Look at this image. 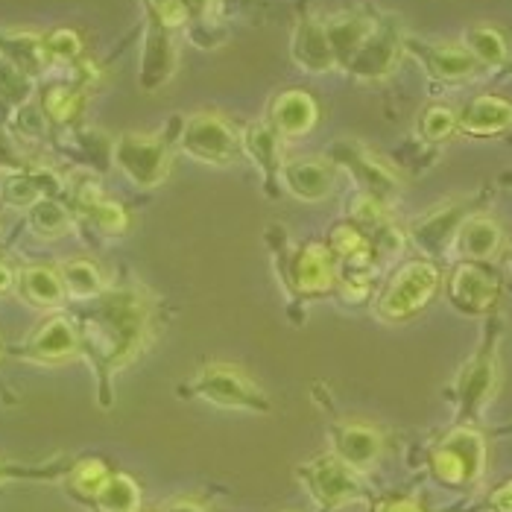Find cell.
<instances>
[{"mask_svg":"<svg viewBox=\"0 0 512 512\" xmlns=\"http://www.w3.org/2000/svg\"><path fill=\"white\" fill-rule=\"evenodd\" d=\"M147 334V308L132 293L103 296L100 308L85 316L79 328V346L94 360L106 381L115 369L138 355Z\"/></svg>","mask_w":512,"mask_h":512,"instance_id":"cell-1","label":"cell"},{"mask_svg":"<svg viewBox=\"0 0 512 512\" xmlns=\"http://www.w3.org/2000/svg\"><path fill=\"white\" fill-rule=\"evenodd\" d=\"M179 150L211 167H232L243 156L237 126L217 112H197L185 118L179 129Z\"/></svg>","mask_w":512,"mask_h":512,"instance_id":"cell-2","label":"cell"},{"mask_svg":"<svg viewBox=\"0 0 512 512\" xmlns=\"http://www.w3.org/2000/svg\"><path fill=\"white\" fill-rule=\"evenodd\" d=\"M439 284H442V276H439L436 264L410 261L384 287V293L375 305V314L384 322H407L431 305Z\"/></svg>","mask_w":512,"mask_h":512,"instance_id":"cell-3","label":"cell"},{"mask_svg":"<svg viewBox=\"0 0 512 512\" xmlns=\"http://www.w3.org/2000/svg\"><path fill=\"white\" fill-rule=\"evenodd\" d=\"M112 161L135 188L153 191L170 173V144L161 135L123 132L112 144Z\"/></svg>","mask_w":512,"mask_h":512,"instance_id":"cell-4","label":"cell"},{"mask_svg":"<svg viewBox=\"0 0 512 512\" xmlns=\"http://www.w3.org/2000/svg\"><path fill=\"white\" fill-rule=\"evenodd\" d=\"M194 393L226 410H252V413H270L273 404L267 393L232 363H208L194 381Z\"/></svg>","mask_w":512,"mask_h":512,"instance_id":"cell-5","label":"cell"},{"mask_svg":"<svg viewBox=\"0 0 512 512\" xmlns=\"http://www.w3.org/2000/svg\"><path fill=\"white\" fill-rule=\"evenodd\" d=\"M431 469L445 486H472L486 469V442L469 425L454 428L431 454Z\"/></svg>","mask_w":512,"mask_h":512,"instance_id":"cell-6","label":"cell"},{"mask_svg":"<svg viewBox=\"0 0 512 512\" xmlns=\"http://www.w3.org/2000/svg\"><path fill=\"white\" fill-rule=\"evenodd\" d=\"M299 480L308 489V495L314 498L316 507H322V510H334V507H343V504L363 498L360 474L352 472L346 463H340L334 454H325V457L305 463L299 469Z\"/></svg>","mask_w":512,"mask_h":512,"instance_id":"cell-7","label":"cell"},{"mask_svg":"<svg viewBox=\"0 0 512 512\" xmlns=\"http://www.w3.org/2000/svg\"><path fill=\"white\" fill-rule=\"evenodd\" d=\"M331 161L337 167H346L352 173V179L357 182L360 194L378 199V202H390L398 194L401 182L393 173V167L387 161H381L378 156H372L363 144L357 141H334L331 147Z\"/></svg>","mask_w":512,"mask_h":512,"instance_id":"cell-8","label":"cell"},{"mask_svg":"<svg viewBox=\"0 0 512 512\" xmlns=\"http://www.w3.org/2000/svg\"><path fill=\"white\" fill-rule=\"evenodd\" d=\"M404 50L401 33L393 21L381 18L375 21V30L369 33V39L360 44L352 62L346 65V71L357 79H381L387 74H393L398 65V56Z\"/></svg>","mask_w":512,"mask_h":512,"instance_id":"cell-9","label":"cell"},{"mask_svg":"<svg viewBox=\"0 0 512 512\" xmlns=\"http://www.w3.org/2000/svg\"><path fill=\"white\" fill-rule=\"evenodd\" d=\"M284 191L302 202H319L331 197L337 182V164L328 156H299L281 164L278 173Z\"/></svg>","mask_w":512,"mask_h":512,"instance_id":"cell-10","label":"cell"},{"mask_svg":"<svg viewBox=\"0 0 512 512\" xmlns=\"http://www.w3.org/2000/svg\"><path fill=\"white\" fill-rule=\"evenodd\" d=\"M501 296V281L483 264L463 261L448 278V299L463 314H486Z\"/></svg>","mask_w":512,"mask_h":512,"instance_id":"cell-11","label":"cell"},{"mask_svg":"<svg viewBox=\"0 0 512 512\" xmlns=\"http://www.w3.org/2000/svg\"><path fill=\"white\" fill-rule=\"evenodd\" d=\"M384 451V436L375 425L366 422H343L331 431V454L346 463L352 472L366 474L375 469Z\"/></svg>","mask_w":512,"mask_h":512,"instance_id":"cell-12","label":"cell"},{"mask_svg":"<svg viewBox=\"0 0 512 512\" xmlns=\"http://www.w3.org/2000/svg\"><path fill=\"white\" fill-rule=\"evenodd\" d=\"M79 352H82V346H79V328L68 316H50L44 325L36 328V334L24 346V355L30 357L33 363H44V366L68 363Z\"/></svg>","mask_w":512,"mask_h":512,"instance_id":"cell-13","label":"cell"},{"mask_svg":"<svg viewBox=\"0 0 512 512\" xmlns=\"http://www.w3.org/2000/svg\"><path fill=\"white\" fill-rule=\"evenodd\" d=\"M179 68V44L176 33L158 27L156 21L147 24L144 33V47H141V88L144 91H158L161 85H167Z\"/></svg>","mask_w":512,"mask_h":512,"instance_id":"cell-14","label":"cell"},{"mask_svg":"<svg viewBox=\"0 0 512 512\" xmlns=\"http://www.w3.org/2000/svg\"><path fill=\"white\" fill-rule=\"evenodd\" d=\"M316 120H319V106L302 88L281 91L270 103V115H267V123L281 138H305L316 126Z\"/></svg>","mask_w":512,"mask_h":512,"instance_id":"cell-15","label":"cell"},{"mask_svg":"<svg viewBox=\"0 0 512 512\" xmlns=\"http://www.w3.org/2000/svg\"><path fill=\"white\" fill-rule=\"evenodd\" d=\"M290 56L305 74H328L337 68L322 18H305L296 27L293 41H290Z\"/></svg>","mask_w":512,"mask_h":512,"instance_id":"cell-16","label":"cell"},{"mask_svg":"<svg viewBox=\"0 0 512 512\" xmlns=\"http://www.w3.org/2000/svg\"><path fill=\"white\" fill-rule=\"evenodd\" d=\"M293 284L302 296H322L337 284V264L328 246L305 243L293 261Z\"/></svg>","mask_w":512,"mask_h":512,"instance_id":"cell-17","label":"cell"},{"mask_svg":"<svg viewBox=\"0 0 512 512\" xmlns=\"http://www.w3.org/2000/svg\"><path fill=\"white\" fill-rule=\"evenodd\" d=\"M419 59L425 62L428 74L439 82H466L477 77L480 65L474 56L460 44V41H436V44H422Z\"/></svg>","mask_w":512,"mask_h":512,"instance_id":"cell-18","label":"cell"},{"mask_svg":"<svg viewBox=\"0 0 512 512\" xmlns=\"http://www.w3.org/2000/svg\"><path fill=\"white\" fill-rule=\"evenodd\" d=\"M325 21V33H328V44L334 50V62L337 68L346 71V65L352 62L360 44L369 39V33L375 30V21L372 15L366 12H337L331 18H322Z\"/></svg>","mask_w":512,"mask_h":512,"instance_id":"cell-19","label":"cell"},{"mask_svg":"<svg viewBox=\"0 0 512 512\" xmlns=\"http://www.w3.org/2000/svg\"><path fill=\"white\" fill-rule=\"evenodd\" d=\"M457 118L466 135H474V138L501 135L512 126V103L498 94H480Z\"/></svg>","mask_w":512,"mask_h":512,"instance_id":"cell-20","label":"cell"},{"mask_svg":"<svg viewBox=\"0 0 512 512\" xmlns=\"http://www.w3.org/2000/svg\"><path fill=\"white\" fill-rule=\"evenodd\" d=\"M457 252L466 258V261H474V264H483V261H492L501 246H504V232L501 226L492 220V217H469L463 220V226L457 229Z\"/></svg>","mask_w":512,"mask_h":512,"instance_id":"cell-21","label":"cell"},{"mask_svg":"<svg viewBox=\"0 0 512 512\" xmlns=\"http://www.w3.org/2000/svg\"><path fill=\"white\" fill-rule=\"evenodd\" d=\"M15 290L18 296L33 305V308H44V311H53V308H62L65 302V287H62V278H59V270L53 267H24L18 273V281H15Z\"/></svg>","mask_w":512,"mask_h":512,"instance_id":"cell-22","label":"cell"},{"mask_svg":"<svg viewBox=\"0 0 512 512\" xmlns=\"http://www.w3.org/2000/svg\"><path fill=\"white\" fill-rule=\"evenodd\" d=\"M460 226H463V208H457V205H442V208L431 211L428 217H422V220L410 229V235H413L419 249H425L428 255H439V252H445V246L457 237V229H460Z\"/></svg>","mask_w":512,"mask_h":512,"instance_id":"cell-23","label":"cell"},{"mask_svg":"<svg viewBox=\"0 0 512 512\" xmlns=\"http://www.w3.org/2000/svg\"><path fill=\"white\" fill-rule=\"evenodd\" d=\"M281 135L276 129L261 120V123H252L240 132V147H243V156H249V161L255 167H261L264 176H273V173H281Z\"/></svg>","mask_w":512,"mask_h":512,"instance_id":"cell-24","label":"cell"},{"mask_svg":"<svg viewBox=\"0 0 512 512\" xmlns=\"http://www.w3.org/2000/svg\"><path fill=\"white\" fill-rule=\"evenodd\" d=\"M328 252L334 255V261H343L346 270H372V264H375L372 237H366V232L355 223L334 226L331 240H328Z\"/></svg>","mask_w":512,"mask_h":512,"instance_id":"cell-25","label":"cell"},{"mask_svg":"<svg viewBox=\"0 0 512 512\" xmlns=\"http://www.w3.org/2000/svg\"><path fill=\"white\" fill-rule=\"evenodd\" d=\"M0 59L30 79L44 74L47 65H50L47 56H44L41 36H30V33H6V36H0Z\"/></svg>","mask_w":512,"mask_h":512,"instance_id":"cell-26","label":"cell"},{"mask_svg":"<svg viewBox=\"0 0 512 512\" xmlns=\"http://www.w3.org/2000/svg\"><path fill=\"white\" fill-rule=\"evenodd\" d=\"M495 375H498L495 360L489 355H480L466 366V372L460 375V407L466 416H477L486 407L489 395L495 390Z\"/></svg>","mask_w":512,"mask_h":512,"instance_id":"cell-27","label":"cell"},{"mask_svg":"<svg viewBox=\"0 0 512 512\" xmlns=\"http://www.w3.org/2000/svg\"><path fill=\"white\" fill-rule=\"evenodd\" d=\"M39 109L44 120L56 126H71L77 123L85 109V91L74 82H53L41 91Z\"/></svg>","mask_w":512,"mask_h":512,"instance_id":"cell-28","label":"cell"},{"mask_svg":"<svg viewBox=\"0 0 512 512\" xmlns=\"http://www.w3.org/2000/svg\"><path fill=\"white\" fill-rule=\"evenodd\" d=\"M59 278H62L65 296H71V299H100L106 293V281H103L100 267L88 258H68L59 267Z\"/></svg>","mask_w":512,"mask_h":512,"instance_id":"cell-29","label":"cell"},{"mask_svg":"<svg viewBox=\"0 0 512 512\" xmlns=\"http://www.w3.org/2000/svg\"><path fill=\"white\" fill-rule=\"evenodd\" d=\"M460 44L472 53L474 62L480 68H498V65L507 62V53H510L504 33L495 30V27H489V24H474V27H469Z\"/></svg>","mask_w":512,"mask_h":512,"instance_id":"cell-30","label":"cell"},{"mask_svg":"<svg viewBox=\"0 0 512 512\" xmlns=\"http://www.w3.org/2000/svg\"><path fill=\"white\" fill-rule=\"evenodd\" d=\"M94 512H141V486L129 474H115L91 501Z\"/></svg>","mask_w":512,"mask_h":512,"instance_id":"cell-31","label":"cell"},{"mask_svg":"<svg viewBox=\"0 0 512 512\" xmlns=\"http://www.w3.org/2000/svg\"><path fill=\"white\" fill-rule=\"evenodd\" d=\"M50 194V185H47V173H24V170H15L3 179L0 185V197L6 205L12 208H33L39 199Z\"/></svg>","mask_w":512,"mask_h":512,"instance_id":"cell-32","label":"cell"},{"mask_svg":"<svg viewBox=\"0 0 512 512\" xmlns=\"http://www.w3.org/2000/svg\"><path fill=\"white\" fill-rule=\"evenodd\" d=\"M30 229L44 240H56L71 229V211L53 197L39 199L30 208Z\"/></svg>","mask_w":512,"mask_h":512,"instance_id":"cell-33","label":"cell"},{"mask_svg":"<svg viewBox=\"0 0 512 512\" xmlns=\"http://www.w3.org/2000/svg\"><path fill=\"white\" fill-rule=\"evenodd\" d=\"M109 477H112V472H109V466H106L103 460L88 457V460H79L77 466L71 469V474H68V483H71V489L77 492L79 498L94 501V498H97V492L106 486V480H109Z\"/></svg>","mask_w":512,"mask_h":512,"instance_id":"cell-34","label":"cell"},{"mask_svg":"<svg viewBox=\"0 0 512 512\" xmlns=\"http://www.w3.org/2000/svg\"><path fill=\"white\" fill-rule=\"evenodd\" d=\"M460 129V118L451 106H442V103H434L422 112L419 118V135L431 144H439V141H448L454 132Z\"/></svg>","mask_w":512,"mask_h":512,"instance_id":"cell-35","label":"cell"},{"mask_svg":"<svg viewBox=\"0 0 512 512\" xmlns=\"http://www.w3.org/2000/svg\"><path fill=\"white\" fill-rule=\"evenodd\" d=\"M41 44H44V56L50 65H74L82 59V39L68 27H59L41 36Z\"/></svg>","mask_w":512,"mask_h":512,"instance_id":"cell-36","label":"cell"},{"mask_svg":"<svg viewBox=\"0 0 512 512\" xmlns=\"http://www.w3.org/2000/svg\"><path fill=\"white\" fill-rule=\"evenodd\" d=\"M144 6L150 12V21H156L158 27L170 33L188 30V24L194 21V12L182 0H144Z\"/></svg>","mask_w":512,"mask_h":512,"instance_id":"cell-37","label":"cell"},{"mask_svg":"<svg viewBox=\"0 0 512 512\" xmlns=\"http://www.w3.org/2000/svg\"><path fill=\"white\" fill-rule=\"evenodd\" d=\"M85 214H88V220H91L100 232H106V235H120V232H126V223H129L123 205H118V202H112V199L106 197L100 199L97 205H91Z\"/></svg>","mask_w":512,"mask_h":512,"instance_id":"cell-38","label":"cell"},{"mask_svg":"<svg viewBox=\"0 0 512 512\" xmlns=\"http://www.w3.org/2000/svg\"><path fill=\"white\" fill-rule=\"evenodd\" d=\"M372 290V270H346V276L340 278V293L346 302H363Z\"/></svg>","mask_w":512,"mask_h":512,"instance_id":"cell-39","label":"cell"},{"mask_svg":"<svg viewBox=\"0 0 512 512\" xmlns=\"http://www.w3.org/2000/svg\"><path fill=\"white\" fill-rule=\"evenodd\" d=\"M352 217H355V223H363V226H384V220H387L384 202L366 197V194H357L355 202H352Z\"/></svg>","mask_w":512,"mask_h":512,"instance_id":"cell-40","label":"cell"},{"mask_svg":"<svg viewBox=\"0 0 512 512\" xmlns=\"http://www.w3.org/2000/svg\"><path fill=\"white\" fill-rule=\"evenodd\" d=\"M375 512H425L419 501L413 498H390V501H381Z\"/></svg>","mask_w":512,"mask_h":512,"instance_id":"cell-41","label":"cell"},{"mask_svg":"<svg viewBox=\"0 0 512 512\" xmlns=\"http://www.w3.org/2000/svg\"><path fill=\"white\" fill-rule=\"evenodd\" d=\"M492 507L495 512H512V480L492 492Z\"/></svg>","mask_w":512,"mask_h":512,"instance_id":"cell-42","label":"cell"},{"mask_svg":"<svg viewBox=\"0 0 512 512\" xmlns=\"http://www.w3.org/2000/svg\"><path fill=\"white\" fill-rule=\"evenodd\" d=\"M15 281H18V273L6 261H0V296L9 293V290H15Z\"/></svg>","mask_w":512,"mask_h":512,"instance_id":"cell-43","label":"cell"},{"mask_svg":"<svg viewBox=\"0 0 512 512\" xmlns=\"http://www.w3.org/2000/svg\"><path fill=\"white\" fill-rule=\"evenodd\" d=\"M33 472H27V469H18V466H6V463H0V483H6V480H15V477H30Z\"/></svg>","mask_w":512,"mask_h":512,"instance_id":"cell-44","label":"cell"},{"mask_svg":"<svg viewBox=\"0 0 512 512\" xmlns=\"http://www.w3.org/2000/svg\"><path fill=\"white\" fill-rule=\"evenodd\" d=\"M164 512H205L202 507H199L197 501H188V498H182V501H173L170 507Z\"/></svg>","mask_w":512,"mask_h":512,"instance_id":"cell-45","label":"cell"},{"mask_svg":"<svg viewBox=\"0 0 512 512\" xmlns=\"http://www.w3.org/2000/svg\"><path fill=\"white\" fill-rule=\"evenodd\" d=\"M182 3H185V6H188V9H191L194 15H199V12H205V9H208V6H211L214 0H182Z\"/></svg>","mask_w":512,"mask_h":512,"instance_id":"cell-46","label":"cell"}]
</instances>
